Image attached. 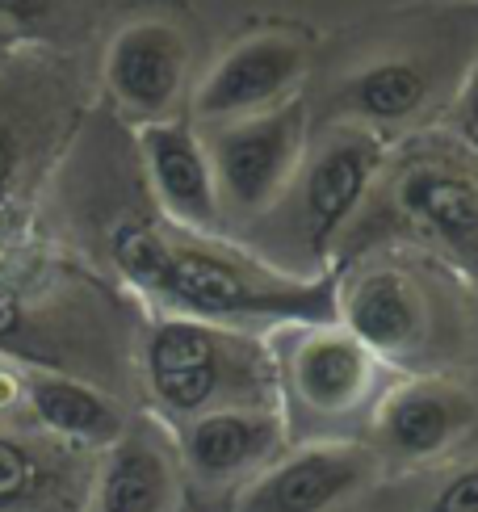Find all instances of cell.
<instances>
[{
  "mask_svg": "<svg viewBox=\"0 0 478 512\" xmlns=\"http://www.w3.org/2000/svg\"><path fill=\"white\" fill-rule=\"evenodd\" d=\"M114 256L139 290L206 324L231 319H294V324H336L332 282H277L244 261L198 244H172L151 227H122Z\"/></svg>",
  "mask_w": 478,
  "mask_h": 512,
  "instance_id": "6da1fadb",
  "label": "cell"
},
{
  "mask_svg": "<svg viewBox=\"0 0 478 512\" xmlns=\"http://www.w3.org/2000/svg\"><path fill=\"white\" fill-rule=\"evenodd\" d=\"M143 374L156 408L177 424L235 403H273L265 353L231 328L189 315H168L151 328Z\"/></svg>",
  "mask_w": 478,
  "mask_h": 512,
  "instance_id": "7a4b0ae2",
  "label": "cell"
},
{
  "mask_svg": "<svg viewBox=\"0 0 478 512\" xmlns=\"http://www.w3.org/2000/svg\"><path fill=\"white\" fill-rule=\"evenodd\" d=\"M378 471L382 462L374 450L353 437H319L294 450L286 445L231 496V512H340L374 483Z\"/></svg>",
  "mask_w": 478,
  "mask_h": 512,
  "instance_id": "3957f363",
  "label": "cell"
},
{
  "mask_svg": "<svg viewBox=\"0 0 478 512\" xmlns=\"http://www.w3.org/2000/svg\"><path fill=\"white\" fill-rule=\"evenodd\" d=\"M478 429V403L445 378H411L374 399L369 408V450L382 466L445 462Z\"/></svg>",
  "mask_w": 478,
  "mask_h": 512,
  "instance_id": "277c9868",
  "label": "cell"
},
{
  "mask_svg": "<svg viewBox=\"0 0 478 512\" xmlns=\"http://www.w3.org/2000/svg\"><path fill=\"white\" fill-rule=\"evenodd\" d=\"M172 441H177L185 487L235 496L286 450L290 424L286 408L277 403H235V408H214L181 424Z\"/></svg>",
  "mask_w": 478,
  "mask_h": 512,
  "instance_id": "5b68a950",
  "label": "cell"
},
{
  "mask_svg": "<svg viewBox=\"0 0 478 512\" xmlns=\"http://www.w3.org/2000/svg\"><path fill=\"white\" fill-rule=\"evenodd\" d=\"M281 391L290 399L294 420L340 424L374 408L378 357L357 345L340 324H311V332L298 336V345L281 366Z\"/></svg>",
  "mask_w": 478,
  "mask_h": 512,
  "instance_id": "8992f818",
  "label": "cell"
},
{
  "mask_svg": "<svg viewBox=\"0 0 478 512\" xmlns=\"http://www.w3.org/2000/svg\"><path fill=\"white\" fill-rule=\"evenodd\" d=\"M302 147V101L277 105V110L227 122L223 135L210 143L214 189L244 215H256L277 202L290 185Z\"/></svg>",
  "mask_w": 478,
  "mask_h": 512,
  "instance_id": "52a82bcc",
  "label": "cell"
},
{
  "mask_svg": "<svg viewBox=\"0 0 478 512\" xmlns=\"http://www.w3.org/2000/svg\"><path fill=\"white\" fill-rule=\"evenodd\" d=\"M307 72V47L294 34H252L214 63L193 97L202 122H239L286 105V93Z\"/></svg>",
  "mask_w": 478,
  "mask_h": 512,
  "instance_id": "ba28073f",
  "label": "cell"
},
{
  "mask_svg": "<svg viewBox=\"0 0 478 512\" xmlns=\"http://www.w3.org/2000/svg\"><path fill=\"white\" fill-rule=\"evenodd\" d=\"M185 475L177 441L156 420H135L105 445V462L93 487V512H177Z\"/></svg>",
  "mask_w": 478,
  "mask_h": 512,
  "instance_id": "9c48e42d",
  "label": "cell"
},
{
  "mask_svg": "<svg viewBox=\"0 0 478 512\" xmlns=\"http://www.w3.org/2000/svg\"><path fill=\"white\" fill-rule=\"evenodd\" d=\"M336 319L378 361L416 357L428 336L424 294L399 269H369L336 298Z\"/></svg>",
  "mask_w": 478,
  "mask_h": 512,
  "instance_id": "30bf717a",
  "label": "cell"
},
{
  "mask_svg": "<svg viewBox=\"0 0 478 512\" xmlns=\"http://www.w3.org/2000/svg\"><path fill=\"white\" fill-rule=\"evenodd\" d=\"M382 143L369 131H344L319 147V156L302 181V231H307L311 256H323L336 231L349 223L361 206L369 181L378 173Z\"/></svg>",
  "mask_w": 478,
  "mask_h": 512,
  "instance_id": "8fae6325",
  "label": "cell"
},
{
  "mask_svg": "<svg viewBox=\"0 0 478 512\" xmlns=\"http://www.w3.org/2000/svg\"><path fill=\"white\" fill-rule=\"evenodd\" d=\"M143 156L156 181L164 210L181 227L214 231L223 219L219 189H214L210 156L185 122H151L143 131Z\"/></svg>",
  "mask_w": 478,
  "mask_h": 512,
  "instance_id": "7c38bea8",
  "label": "cell"
},
{
  "mask_svg": "<svg viewBox=\"0 0 478 512\" xmlns=\"http://www.w3.org/2000/svg\"><path fill=\"white\" fill-rule=\"evenodd\" d=\"M185 63V38L172 26H160V21H143V26H130L114 38L105 72H110V89L130 110L156 118L177 101L185 84Z\"/></svg>",
  "mask_w": 478,
  "mask_h": 512,
  "instance_id": "4fadbf2b",
  "label": "cell"
},
{
  "mask_svg": "<svg viewBox=\"0 0 478 512\" xmlns=\"http://www.w3.org/2000/svg\"><path fill=\"white\" fill-rule=\"evenodd\" d=\"M399 202L462 269L478 273V181L462 168L420 164L399 185Z\"/></svg>",
  "mask_w": 478,
  "mask_h": 512,
  "instance_id": "5bb4252c",
  "label": "cell"
},
{
  "mask_svg": "<svg viewBox=\"0 0 478 512\" xmlns=\"http://www.w3.org/2000/svg\"><path fill=\"white\" fill-rule=\"evenodd\" d=\"M30 408L51 433L80 441V445H93V450L114 445L118 433L126 429L122 412L101 391L84 387L76 378H63V374H34L30 378Z\"/></svg>",
  "mask_w": 478,
  "mask_h": 512,
  "instance_id": "9a60e30c",
  "label": "cell"
},
{
  "mask_svg": "<svg viewBox=\"0 0 478 512\" xmlns=\"http://www.w3.org/2000/svg\"><path fill=\"white\" fill-rule=\"evenodd\" d=\"M428 101V76L411 59H382L361 68L340 89V105L365 122H403Z\"/></svg>",
  "mask_w": 478,
  "mask_h": 512,
  "instance_id": "2e32d148",
  "label": "cell"
},
{
  "mask_svg": "<svg viewBox=\"0 0 478 512\" xmlns=\"http://www.w3.org/2000/svg\"><path fill=\"white\" fill-rule=\"evenodd\" d=\"M42 483V462L9 437H0V508L21 504Z\"/></svg>",
  "mask_w": 478,
  "mask_h": 512,
  "instance_id": "e0dca14e",
  "label": "cell"
},
{
  "mask_svg": "<svg viewBox=\"0 0 478 512\" xmlns=\"http://www.w3.org/2000/svg\"><path fill=\"white\" fill-rule=\"evenodd\" d=\"M424 512H478V458L458 466V471H449L437 483V492H432Z\"/></svg>",
  "mask_w": 478,
  "mask_h": 512,
  "instance_id": "ac0fdd59",
  "label": "cell"
},
{
  "mask_svg": "<svg viewBox=\"0 0 478 512\" xmlns=\"http://www.w3.org/2000/svg\"><path fill=\"white\" fill-rule=\"evenodd\" d=\"M17 328V298L9 286H0V336H9Z\"/></svg>",
  "mask_w": 478,
  "mask_h": 512,
  "instance_id": "d6986e66",
  "label": "cell"
},
{
  "mask_svg": "<svg viewBox=\"0 0 478 512\" xmlns=\"http://www.w3.org/2000/svg\"><path fill=\"white\" fill-rule=\"evenodd\" d=\"M9 164H13V152H9V143L0 139V185H5V177H9Z\"/></svg>",
  "mask_w": 478,
  "mask_h": 512,
  "instance_id": "ffe728a7",
  "label": "cell"
},
{
  "mask_svg": "<svg viewBox=\"0 0 478 512\" xmlns=\"http://www.w3.org/2000/svg\"><path fill=\"white\" fill-rule=\"evenodd\" d=\"M470 126L478 131V84H474V93H470Z\"/></svg>",
  "mask_w": 478,
  "mask_h": 512,
  "instance_id": "44dd1931",
  "label": "cell"
}]
</instances>
